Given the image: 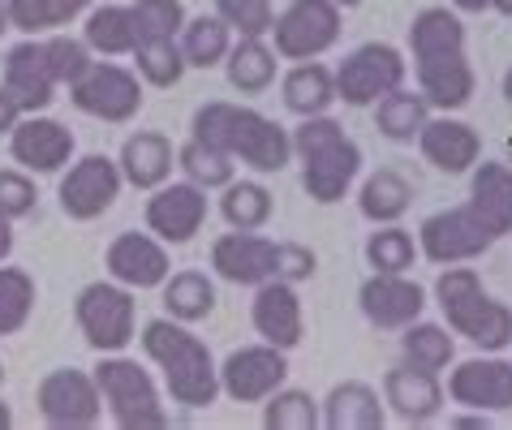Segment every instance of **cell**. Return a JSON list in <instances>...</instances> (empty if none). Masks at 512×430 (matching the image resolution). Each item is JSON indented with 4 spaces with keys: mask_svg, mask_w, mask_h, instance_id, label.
<instances>
[{
    "mask_svg": "<svg viewBox=\"0 0 512 430\" xmlns=\"http://www.w3.org/2000/svg\"><path fill=\"white\" fill-rule=\"evenodd\" d=\"M358 172H362V151H358V142L345 134L340 142H332V147H323V151L302 160V190L315 198V203L332 207L349 194V185L358 181Z\"/></svg>",
    "mask_w": 512,
    "mask_h": 430,
    "instance_id": "cell-20",
    "label": "cell"
},
{
    "mask_svg": "<svg viewBox=\"0 0 512 430\" xmlns=\"http://www.w3.org/2000/svg\"><path fill=\"white\" fill-rule=\"evenodd\" d=\"M35 276L22 267H0V336H18L35 314Z\"/></svg>",
    "mask_w": 512,
    "mask_h": 430,
    "instance_id": "cell-40",
    "label": "cell"
},
{
    "mask_svg": "<svg viewBox=\"0 0 512 430\" xmlns=\"http://www.w3.org/2000/svg\"><path fill=\"white\" fill-rule=\"evenodd\" d=\"M74 147V134L44 112H26L9 134L13 164H22L26 172H61L65 164H74Z\"/></svg>",
    "mask_w": 512,
    "mask_h": 430,
    "instance_id": "cell-14",
    "label": "cell"
},
{
    "mask_svg": "<svg viewBox=\"0 0 512 430\" xmlns=\"http://www.w3.org/2000/svg\"><path fill=\"white\" fill-rule=\"evenodd\" d=\"M0 387H5V366H0Z\"/></svg>",
    "mask_w": 512,
    "mask_h": 430,
    "instance_id": "cell-60",
    "label": "cell"
},
{
    "mask_svg": "<svg viewBox=\"0 0 512 430\" xmlns=\"http://www.w3.org/2000/svg\"><path fill=\"white\" fill-rule=\"evenodd\" d=\"M388 405L383 392L362 379H345L319 400V426L327 430H383Z\"/></svg>",
    "mask_w": 512,
    "mask_h": 430,
    "instance_id": "cell-23",
    "label": "cell"
},
{
    "mask_svg": "<svg viewBox=\"0 0 512 430\" xmlns=\"http://www.w3.org/2000/svg\"><path fill=\"white\" fill-rule=\"evenodd\" d=\"M39 203L35 194V181L26 168H0V215L5 220H22V215H31Z\"/></svg>",
    "mask_w": 512,
    "mask_h": 430,
    "instance_id": "cell-49",
    "label": "cell"
},
{
    "mask_svg": "<svg viewBox=\"0 0 512 430\" xmlns=\"http://www.w3.org/2000/svg\"><path fill=\"white\" fill-rule=\"evenodd\" d=\"M319 258L310 246H297V241H276V280H289V284H302L315 276Z\"/></svg>",
    "mask_w": 512,
    "mask_h": 430,
    "instance_id": "cell-51",
    "label": "cell"
},
{
    "mask_svg": "<svg viewBox=\"0 0 512 430\" xmlns=\"http://www.w3.org/2000/svg\"><path fill=\"white\" fill-rule=\"evenodd\" d=\"M491 9L500 13V18H512V0H491Z\"/></svg>",
    "mask_w": 512,
    "mask_h": 430,
    "instance_id": "cell-55",
    "label": "cell"
},
{
    "mask_svg": "<svg viewBox=\"0 0 512 430\" xmlns=\"http://www.w3.org/2000/svg\"><path fill=\"white\" fill-rule=\"evenodd\" d=\"M444 396L448 392H444V383H439V375H431V370H422V366L401 362L383 375V405L405 426H422V422L439 418Z\"/></svg>",
    "mask_w": 512,
    "mask_h": 430,
    "instance_id": "cell-19",
    "label": "cell"
},
{
    "mask_svg": "<svg viewBox=\"0 0 512 430\" xmlns=\"http://www.w3.org/2000/svg\"><path fill=\"white\" fill-rule=\"evenodd\" d=\"M495 241H500V228H495L474 203L426 215L422 228H418V254H426L439 267L474 263V258L487 254Z\"/></svg>",
    "mask_w": 512,
    "mask_h": 430,
    "instance_id": "cell-4",
    "label": "cell"
},
{
    "mask_svg": "<svg viewBox=\"0 0 512 430\" xmlns=\"http://www.w3.org/2000/svg\"><path fill=\"white\" fill-rule=\"evenodd\" d=\"M284 379H289V353L267 340L233 349L220 366V392L237 405H263L276 387H284Z\"/></svg>",
    "mask_w": 512,
    "mask_h": 430,
    "instance_id": "cell-10",
    "label": "cell"
},
{
    "mask_svg": "<svg viewBox=\"0 0 512 430\" xmlns=\"http://www.w3.org/2000/svg\"><path fill=\"white\" fill-rule=\"evenodd\" d=\"M211 267H216L220 280L229 284H246V289H259L263 280L276 276V241L259 233H224L211 246Z\"/></svg>",
    "mask_w": 512,
    "mask_h": 430,
    "instance_id": "cell-18",
    "label": "cell"
},
{
    "mask_svg": "<svg viewBox=\"0 0 512 430\" xmlns=\"http://www.w3.org/2000/svg\"><path fill=\"white\" fill-rule=\"evenodd\" d=\"M9 31V9H5V0H0V35Z\"/></svg>",
    "mask_w": 512,
    "mask_h": 430,
    "instance_id": "cell-57",
    "label": "cell"
},
{
    "mask_svg": "<svg viewBox=\"0 0 512 430\" xmlns=\"http://www.w3.org/2000/svg\"><path fill=\"white\" fill-rule=\"evenodd\" d=\"M130 56H134L138 78L147 86H160V91L164 86H177L181 78H186V69H190L177 39H142Z\"/></svg>",
    "mask_w": 512,
    "mask_h": 430,
    "instance_id": "cell-39",
    "label": "cell"
},
{
    "mask_svg": "<svg viewBox=\"0 0 512 430\" xmlns=\"http://www.w3.org/2000/svg\"><path fill=\"white\" fill-rule=\"evenodd\" d=\"M409 52H414V61L465 52V26H461V18L452 9H444V5L422 9L418 18L409 22Z\"/></svg>",
    "mask_w": 512,
    "mask_h": 430,
    "instance_id": "cell-31",
    "label": "cell"
},
{
    "mask_svg": "<svg viewBox=\"0 0 512 430\" xmlns=\"http://www.w3.org/2000/svg\"><path fill=\"white\" fill-rule=\"evenodd\" d=\"M108 280L125 284V289H160L168 280V246L155 233H117L104 250Z\"/></svg>",
    "mask_w": 512,
    "mask_h": 430,
    "instance_id": "cell-13",
    "label": "cell"
},
{
    "mask_svg": "<svg viewBox=\"0 0 512 430\" xmlns=\"http://www.w3.org/2000/svg\"><path fill=\"white\" fill-rule=\"evenodd\" d=\"M414 74H418V91L431 108L439 112H457L474 99V86L478 74L469 65L465 52H448V56H426V61H414Z\"/></svg>",
    "mask_w": 512,
    "mask_h": 430,
    "instance_id": "cell-21",
    "label": "cell"
},
{
    "mask_svg": "<svg viewBox=\"0 0 512 430\" xmlns=\"http://www.w3.org/2000/svg\"><path fill=\"white\" fill-rule=\"evenodd\" d=\"M74 323L95 353H125L138 336V301L134 289L117 280H95L74 301Z\"/></svg>",
    "mask_w": 512,
    "mask_h": 430,
    "instance_id": "cell-3",
    "label": "cell"
},
{
    "mask_svg": "<svg viewBox=\"0 0 512 430\" xmlns=\"http://www.w3.org/2000/svg\"><path fill=\"white\" fill-rule=\"evenodd\" d=\"M405 56L392 43H362L336 65V99L349 108H371L388 91L405 86Z\"/></svg>",
    "mask_w": 512,
    "mask_h": 430,
    "instance_id": "cell-6",
    "label": "cell"
},
{
    "mask_svg": "<svg viewBox=\"0 0 512 430\" xmlns=\"http://www.w3.org/2000/svg\"><path fill=\"white\" fill-rule=\"evenodd\" d=\"M414 207V185H409L396 168H379L362 181L358 190V211L371 224H396L401 215Z\"/></svg>",
    "mask_w": 512,
    "mask_h": 430,
    "instance_id": "cell-29",
    "label": "cell"
},
{
    "mask_svg": "<svg viewBox=\"0 0 512 430\" xmlns=\"http://www.w3.org/2000/svg\"><path fill=\"white\" fill-rule=\"evenodd\" d=\"M130 13L138 26V43L142 39H177L181 26H186V5H181V0H134Z\"/></svg>",
    "mask_w": 512,
    "mask_h": 430,
    "instance_id": "cell-45",
    "label": "cell"
},
{
    "mask_svg": "<svg viewBox=\"0 0 512 430\" xmlns=\"http://www.w3.org/2000/svg\"><path fill=\"white\" fill-rule=\"evenodd\" d=\"M448 396L469 413L512 409V362H504V357H469L448 375Z\"/></svg>",
    "mask_w": 512,
    "mask_h": 430,
    "instance_id": "cell-16",
    "label": "cell"
},
{
    "mask_svg": "<svg viewBox=\"0 0 512 430\" xmlns=\"http://www.w3.org/2000/svg\"><path fill=\"white\" fill-rule=\"evenodd\" d=\"M177 168L186 172V181H194L198 190H224V185L233 181V172H237V160L233 155H224V151H216V147H207V142L190 138L186 147L177 151Z\"/></svg>",
    "mask_w": 512,
    "mask_h": 430,
    "instance_id": "cell-41",
    "label": "cell"
},
{
    "mask_svg": "<svg viewBox=\"0 0 512 430\" xmlns=\"http://www.w3.org/2000/svg\"><path fill=\"white\" fill-rule=\"evenodd\" d=\"M216 13L237 39H267L276 22L272 0H216Z\"/></svg>",
    "mask_w": 512,
    "mask_h": 430,
    "instance_id": "cell-46",
    "label": "cell"
},
{
    "mask_svg": "<svg viewBox=\"0 0 512 430\" xmlns=\"http://www.w3.org/2000/svg\"><path fill=\"white\" fill-rule=\"evenodd\" d=\"M9 254H13V220L0 215V263H5Z\"/></svg>",
    "mask_w": 512,
    "mask_h": 430,
    "instance_id": "cell-53",
    "label": "cell"
},
{
    "mask_svg": "<svg viewBox=\"0 0 512 430\" xmlns=\"http://www.w3.org/2000/svg\"><path fill=\"white\" fill-rule=\"evenodd\" d=\"M91 375L99 383L108 418L121 430H164L168 426V409L160 400V387H155V379L134 362V357L99 353V366Z\"/></svg>",
    "mask_w": 512,
    "mask_h": 430,
    "instance_id": "cell-2",
    "label": "cell"
},
{
    "mask_svg": "<svg viewBox=\"0 0 512 430\" xmlns=\"http://www.w3.org/2000/svg\"><path fill=\"white\" fill-rule=\"evenodd\" d=\"M263 426L267 430H315L319 426V400L302 387H276L263 400Z\"/></svg>",
    "mask_w": 512,
    "mask_h": 430,
    "instance_id": "cell-42",
    "label": "cell"
},
{
    "mask_svg": "<svg viewBox=\"0 0 512 430\" xmlns=\"http://www.w3.org/2000/svg\"><path fill=\"white\" fill-rule=\"evenodd\" d=\"M469 172H474V181H469V203L500 228V237L512 233V168L487 160V164H474Z\"/></svg>",
    "mask_w": 512,
    "mask_h": 430,
    "instance_id": "cell-33",
    "label": "cell"
},
{
    "mask_svg": "<svg viewBox=\"0 0 512 430\" xmlns=\"http://www.w3.org/2000/svg\"><path fill=\"white\" fill-rule=\"evenodd\" d=\"M69 99H74L78 112H87L95 121L125 125V121H134L142 108V78L125 65L95 61L87 74L69 86Z\"/></svg>",
    "mask_w": 512,
    "mask_h": 430,
    "instance_id": "cell-8",
    "label": "cell"
},
{
    "mask_svg": "<svg viewBox=\"0 0 512 430\" xmlns=\"http://www.w3.org/2000/svg\"><path fill=\"white\" fill-rule=\"evenodd\" d=\"M448 327L457 336H465L469 344H478L482 353H500L512 344V310L504 306V301H495V297H474L465 310H457L448 319Z\"/></svg>",
    "mask_w": 512,
    "mask_h": 430,
    "instance_id": "cell-26",
    "label": "cell"
},
{
    "mask_svg": "<svg viewBox=\"0 0 512 430\" xmlns=\"http://www.w3.org/2000/svg\"><path fill=\"white\" fill-rule=\"evenodd\" d=\"M160 289H164L168 319H177V323H203L216 310V284H211L207 271H194V267L168 271V280Z\"/></svg>",
    "mask_w": 512,
    "mask_h": 430,
    "instance_id": "cell-28",
    "label": "cell"
},
{
    "mask_svg": "<svg viewBox=\"0 0 512 430\" xmlns=\"http://www.w3.org/2000/svg\"><path fill=\"white\" fill-rule=\"evenodd\" d=\"M44 48H48V65H52V74H56V82H61V86H74L95 65L87 39L52 31V35H44Z\"/></svg>",
    "mask_w": 512,
    "mask_h": 430,
    "instance_id": "cell-47",
    "label": "cell"
},
{
    "mask_svg": "<svg viewBox=\"0 0 512 430\" xmlns=\"http://www.w3.org/2000/svg\"><path fill=\"white\" fill-rule=\"evenodd\" d=\"M289 138H293V155L297 160H306V155H315V151H323V147H332V142L345 138V125L332 121L327 112H319V117H302V125H297Z\"/></svg>",
    "mask_w": 512,
    "mask_h": 430,
    "instance_id": "cell-50",
    "label": "cell"
},
{
    "mask_svg": "<svg viewBox=\"0 0 512 430\" xmlns=\"http://www.w3.org/2000/svg\"><path fill=\"white\" fill-rule=\"evenodd\" d=\"M487 289H482V276L474 267H461V263H452L444 267V276L435 280V301H439V310H444V319H452L457 310H465L474 297H482Z\"/></svg>",
    "mask_w": 512,
    "mask_h": 430,
    "instance_id": "cell-48",
    "label": "cell"
},
{
    "mask_svg": "<svg viewBox=\"0 0 512 430\" xmlns=\"http://www.w3.org/2000/svg\"><path fill=\"white\" fill-rule=\"evenodd\" d=\"M82 39L99 56H130L138 48V26H134L130 5H91Z\"/></svg>",
    "mask_w": 512,
    "mask_h": 430,
    "instance_id": "cell-30",
    "label": "cell"
},
{
    "mask_svg": "<svg viewBox=\"0 0 512 430\" xmlns=\"http://www.w3.org/2000/svg\"><path fill=\"white\" fill-rule=\"evenodd\" d=\"M366 263L375 271H409L418 263V241L401 224H375V233L366 237Z\"/></svg>",
    "mask_w": 512,
    "mask_h": 430,
    "instance_id": "cell-44",
    "label": "cell"
},
{
    "mask_svg": "<svg viewBox=\"0 0 512 430\" xmlns=\"http://www.w3.org/2000/svg\"><path fill=\"white\" fill-rule=\"evenodd\" d=\"M39 418L56 430H91L104 418V396H99V383L91 370L78 366H56L39 379L35 392Z\"/></svg>",
    "mask_w": 512,
    "mask_h": 430,
    "instance_id": "cell-5",
    "label": "cell"
},
{
    "mask_svg": "<svg viewBox=\"0 0 512 430\" xmlns=\"http://www.w3.org/2000/svg\"><path fill=\"white\" fill-rule=\"evenodd\" d=\"M504 95H508V104H512V69L504 74Z\"/></svg>",
    "mask_w": 512,
    "mask_h": 430,
    "instance_id": "cell-59",
    "label": "cell"
},
{
    "mask_svg": "<svg viewBox=\"0 0 512 430\" xmlns=\"http://www.w3.org/2000/svg\"><path fill=\"white\" fill-rule=\"evenodd\" d=\"M5 91L18 99L22 112H48L61 82H56L52 65H48V48H44V35H26L18 48H9L5 56Z\"/></svg>",
    "mask_w": 512,
    "mask_h": 430,
    "instance_id": "cell-15",
    "label": "cell"
},
{
    "mask_svg": "<svg viewBox=\"0 0 512 430\" xmlns=\"http://www.w3.org/2000/svg\"><path fill=\"white\" fill-rule=\"evenodd\" d=\"M272 211H276L272 190L259 181H229L220 194V215L237 233H259V228H267Z\"/></svg>",
    "mask_w": 512,
    "mask_h": 430,
    "instance_id": "cell-37",
    "label": "cell"
},
{
    "mask_svg": "<svg viewBox=\"0 0 512 430\" xmlns=\"http://www.w3.org/2000/svg\"><path fill=\"white\" fill-rule=\"evenodd\" d=\"M401 353L409 366H422V370H431V375H439V370H448L452 357H457V340H452V327L414 319L409 327H401Z\"/></svg>",
    "mask_w": 512,
    "mask_h": 430,
    "instance_id": "cell-38",
    "label": "cell"
},
{
    "mask_svg": "<svg viewBox=\"0 0 512 430\" xmlns=\"http://www.w3.org/2000/svg\"><path fill=\"white\" fill-rule=\"evenodd\" d=\"M461 13H482V9H491V0H452Z\"/></svg>",
    "mask_w": 512,
    "mask_h": 430,
    "instance_id": "cell-54",
    "label": "cell"
},
{
    "mask_svg": "<svg viewBox=\"0 0 512 430\" xmlns=\"http://www.w3.org/2000/svg\"><path fill=\"white\" fill-rule=\"evenodd\" d=\"M332 5H340V9H358V5H366V0H332Z\"/></svg>",
    "mask_w": 512,
    "mask_h": 430,
    "instance_id": "cell-58",
    "label": "cell"
},
{
    "mask_svg": "<svg viewBox=\"0 0 512 430\" xmlns=\"http://www.w3.org/2000/svg\"><path fill=\"white\" fill-rule=\"evenodd\" d=\"M173 164H177V151L160 129H138V134L125 138L121 147V177L134 185V190H160V185L173 177Z\"/></svg>",
    "mask_w": 512,
    "mask_h": 430,
    "instance_id": "cell-25",
    "label": "cell"
},
{
    "mask_svg": "<svg viewBox=\"0 0 512 430\" xmlns=\"http://www.w3.org/2000/svg\"><path fill=\"white\" fill-rule=\"evenodd\" d=\"M121 185H125V177H121L117 160H108V155H82L61 177L56 198H61V211L69 220L91 224L104 211H112V203L121 198Z\"/></svg>",
    "mask_w": 512,
    "mask_h": 430,
    "instance_id": "cell-9",
    "label": "cell"
},
{
    "mask_svg": "<svg viewBox=\"0 0 512 430\" xmlns=\"http://www.w3.org/2000/svg\"><path fill=\"white\" fill-rule=\"evenodd\" d=\"M276 48H267L263 39H237L229 56H224V74L229 86L241 95H263L276 82Z\"/></svg>",
    "mask_w": 512,
    "mask_h": 430,
    "instance_id": "cell-32",
    "label": "cell"
},
{
    "mask_svg": "<svg viewBox=\"0 0 512 430\" xmlns=\"http://www.w3.org/2000/svg\"><path fill=\"white\" fill-rule=\"evenodd\" d=\"M250 323L267 344L276 349H297L302 344V332H306V319H302V297H297V284L289 280H263L254 289V301H250Z\"/></svg>",
    "mask_w": 512,
    "mask_h": 430,
    "instance_id": "cell-17",
    "label": "cell"
},
{
    "mask_svg": "<svg viewBox=\"0 0 512 430\" xmlns=\"http://www.w3.org/2000/svg\"><path fill=\"white\" fill-rule=\"evenodd\" d=\"M5 426H13V413H9V405H5V396H0V430Z\"/></svg>",
    "mask_w": 512,
    "mask_h": 430,
    "instance_id": "cell-56",
    "label": "cell"
},
{
    "mask_svg": "<svg viewBox=\"0 0 512 430\" xmlns=\"http://www.w3.org/2000/svg\"><path fill=\"white\" fill-rule=\"evenodd\" d=\"M418 147L426 155V164H435L448 177H461L482 160V138L474 125H465L457 117H431L418 134Z\"/></svg>",
    "mask_w": 512,
    "mask_h": 430,
    "instance_id": "cell-24",
    "label": "cell"
},
{
    "mask_svg": "<svg viewBox=\"0 0 512 430\" xmlns=\"http://www.w3.org/2000/svg\"><path fill=\"white\" fill-rule=\"evenodd\" d=\"M26 117V112L18 108V99H13L5 86H0V134H13V125H18Z\"/></svg>",
    "mask_w": 512,
    "mask_h": 430,
    "instance_id": "cell-52",
    "label": "cell"
},
{
    "mask_svg": "<svg viewBox=\"0 0 512 430\" xmlns=\"http://www.w3.org/2000/svg\"><path fill=\"white\" fill-rule=\"evenodd\" d=\"M233 160L246 164L254 172H284L293 160V138L280 121L263 117V112L246 108L237 125V142H233Z\"/></svg>",
    "mask_w": 512,
    "mask_h": 430,
    "instance_id": "cell-22",
    "label": "cell"
},
{
    "mask_svg": "<svg viewBox=\"0 0 512 430\" xmlns=\"http://www.w3.org/2000/svg\"><path fill=\"white\" fill-rule=\"evenodd\" d=\"M177 43H181V52H186L190 69H216V65H224V56L233 48V31L224 26L220 13H198V18H186Z\"/></svg>",
    "mask_w": 512,
    "mask_h": 430,
    "instance_id": "cell-34",
    "label": "cell"
},
{
    "mask_svg": "<svg viewBox=\"0 0 512 430\" xmlns=\"http://www.w3.org/2000/svg\"><path fill=\"white\" fill-rule=\"evenodd\" d=\"M426 121H431V104L422 99V91L396 86V91H388L375 104V129L392 142H418Z\"/></svg>",
    "mask_w": 512,
    "mask_h": 430,
    "instance_id": "cell-35",
    "label": "cell"
},
{
    "mask_svg": "<svg viewBox=\"0 0 512 430\" xmlns=\"http://www.w3.org/2000/svg\"><path fill=\"white\" fill-rule=\"evenodd\" d=\"M358 306L366 323L379 332H401V327L422 319L426 293L418 280H409V271H371L358 289Z\"/></svg>",
    "mask_w": 512,
    "mask_h": 430,
    "instance_id": "cell-11",
    "label": "cell"
},
{
    "mask_svg": "<svg viewBox=\"0 0 512 430\" xmlns=\"http://www.w3.org/2000/svg\"><path fill=\"white\" fill-rule=\"evenodd\" d=\"M207 224V190L194 181H164L147 198V233H155L164 246H186Z\"/></svg>",
    "mask_w": 512,
    "mask_h": 430,
    "instance_id": "cell-12",
    "label": "cell"
},
{
    "mask_svg": "<svg viewBox=\"0 0 512 430\" xmlns=\"http://www.w3.org/2000/svg\"><path fill=\"white\" fill-rule=\"evenodd\" d=\"M340 5L332 0H293L272 22V43L280 61H319L340 39Z\"/></svg>",
    "mask_w": 512,
    "mask_h": 430,
    "instance_id": "cell-7",
    "label": "cell"
},
{
    "mask_svg": "<svg viewBox=\"0 0 512 430\" xmlns=\"http://www.w3.org/2000/svg\"><path fill=\"white\" fill-rule=\"evenodd\" d=\"M284 108L297 117H319L336 104V69H327L319 61H297L280 82Z\"/></svg>",
    "mask_w": 512,
    "mask_h": 430,
    "instance_id": "cell-27",
    "label": "cell"
},
{
    "mask_svg": "<svg viewBox=\"0 0 512 430\" xmlns=\"http://www.w3.org/2000/svg\"><path fill=\"white\" fill-rule=\"evenodd\" d=\"M142 353L147 362H155V370L164 375V387L173 396V405L181 409H207L216 405L220 396V366L211 349L190 332V323L177 319H151L142 327Z\"/></svg>",
    "mask_w": 512,
    "mask_h": 430,
    "instance_id": "cell-1",
    "label": "cell"
},
{
    "mask_svg": "<svg viewBox=\"0 0 512 430\" xmlns=\"http://www.w3.org/2000/svg\"><path fill=\"white\" fill-rule=\"evenodd\" d=\"M95 0H5L9 26L22 35H52L61 26L78 22Z\"/></svg>",
    "mask_w": 512,
    "mask_h": 430,
    "instance_id": "cell-36",
    "label": "cell"
},
{
    "mask_svg": "<svg viewBox=\"0 0 512 430\" xmlns=\"http://www.w3.org/2000/svg\"><path fill=\"white\" fill-rule=\"evenodd\" d=\"M241 112H246V104H233V99H211V104H203V108L194 112L190 138L207 142V147H216V151H224V155H233Z\"/></svg>",
    "mask_w": 512,
    "mask_h": 430,
    "instance_id": "cell-43",
    "label": "cell"
}]
</instances>
